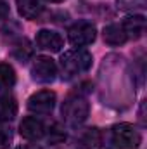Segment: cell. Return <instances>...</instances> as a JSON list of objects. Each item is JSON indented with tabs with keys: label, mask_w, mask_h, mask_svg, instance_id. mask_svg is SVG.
I'll return each mask as SVG.
<instances>
[{
	"label": "cell",
	"mask_w": 147,
	"mask_h": 149,
	"mask_svg": "<svg viewBox=\"0 0 147 149\" xmlns=\"http://www.w3.org/2000/svg\"><path fill=\"white\" fill-rule=\"evenodd\" d=\"M55 106V94L52 90H40L35 92L28 99V109L37 114H49Z\"/></svg>",
	"instance_id": "obj_6"
},
{
	"label": "cell",
	"mask_w": 147,
	"mask_h": 149,
	"mask_svg": "<svg viewBox=\"0 0 147 149\" xmlns=\"http://www.w3.org/2000/svg\"><path fill=\"white\" fill-rule=\"evenodd\" d=\"M102 37H104V42L106 43H109L112 47H118V45H123L128 38L125 35V31H123V28H121V24H107L106 28H104V31H102Z\"/></svg>",
	"instance_id": "obj_12"
},
{
	"label": "cell",
	"mask_w": 147,
	"mask_h": 149,
	"mask_svg": "<svg viewBox=\"0 0 147 149\" xmlns=\"http://www.w3.org/2000/svg\"><path fill=\"white\" fill-rule=\"evenodd\" d=\"M19 134H21V137H24L28 141H38L47 134V128H45V123L42 120H38L35 116H28L21 121Z\"/></svg>",
	"instance_id": "obj_8"
},
{
	"label": "cell",
	"mask_w": 147,
	"mask_h": 149,
	"mask_svg": "<svg viewBox=\"0 0 147 149\" xmlns=\"http://www.w3.org/2000/svg\"><path fill=\"white\" fill-rule=\"evenodd\" d=\"M31 76L38 83H52L55 80V76H57V66L50 57L40 56L37 59H33Z\"/></svg>",
	"instance_id": "obj_5"
},
{
	"label": "cell",
	"mask_w": 147,
	"mask_h": 149,
	"mask_svg": "<svg viewBox=\"0 0 147 149\" xmlns=\"http://www.w3.org/2000/svg\"><path fill=\"white\" fill-rule=\"evenodd\" d=\"M16 83V71L10 64L0 63V90H9Z\"/></svg>",
	"instance_id": "obj_14"
},
{
	"label": "cell",
	"mask_w": 147,
	"mask_h": 149,
	"mask_svg": "<svg viewBox=\"0 0 147 149\" xmlns=\"http://www.w3.org/2000/svg\"><path fill=\"white\" fill-rule=\"evenodd\" d=\"M38 49L47 50V52H59L64 45V38L61 37L57 31L54 30H40L35 38Z\"/></svg>",
	"instance_id": "obj_7"
},
{
	"label": "cell",
	"mask_w": 147,
	"mask_h": 149,
	"mask_svg": "<svg viewBox=\"0 0 147 149\" xmlns=\"http://www.w3.org/2000/svg\"><path fill=\"white\" fill-rule=\"evenodd\" d=\"M95 38H97V30L88 21L74 23L73 26L68 30V40L76 49H81V47H87V45L94 43Z\"/></svg>",
	"instance_id": "obj_4"
},
{
	"label": "cell",
	"mask_w": 147,
	"mask_h": 149,
	"mask_svg": "<svg viewBox=\"0 0 147 149\" xmlns=\"http://www.w3.org/2000/svg\"><path fill=\"white\" fill-rule=\"evenodd\" d=\"M12 56H14L17 61L24 63L28 57L33 56V47L30 45V42H28L26 38H21V40L14 45V49H12Z\"/></svg>",
	"instance_id": "obj_15"
},
{
	"label": "cell",
	"mask_w": 147,
	"mask_h": 149,
	"mask_svg": "<svg viewBox=\"0 0 147 149\" xmlns=\"http://www.w3.org/2000/svg\"><path fill=\"white\" fill-rule=\"evenodd\" d=\"M16 149H40V148H37V146H31V144H24V146H19V148H16Z\"/></svg>",
	"instance_id": "obj_19"
},
{
	"label": "cell",
	"mask_w": 147,
	"mask_h": 149,
	"mask_svg": "<svg viewBox=\"0 0 147 149\" xmlns=\"http://www.w3.org/2000/svg\"><path fill=\"white\" fill-rule=\"evenodd\" d=\"M121 28H123L126 38L137 40V38H140L144 35V30H146V17H144L142 14L128 16V17H125V21L121 23Z\"/></svg>",
	"instance_id": "obj_9"
},
{
	"label": "cell",
	"mask_w": 147,
	"mask_h": 149,
	"mask_svg": "<svg viewBox=\"0 0 147 149\" xmlns=\"http://www.w3.org/2000/svg\"><path fill=\"white\" fill-rule=\"evenodd\" d=\"M45 9L43 0H17V12L24 19H37Z\"/></svg>",
	"instance_id": "obj_10"
},
{
	"label": "cell",
	"mask_w": 147,
	"mask_h": 149,
	"mask_svg": "<svg viewBox=\"0 0 147 149\" xmlns=\"http://www.w3.org/2000/svg\"><path fill=\"white\" fill-rule=\"evenodd\" d=\"M142 137L130 123H118L111 128V144L114 149H139Z\"/></svg>",
	"instance_id": "obj_2"
},
{
	"label": "cell",
	"mask_w": 147,
	"mask_h": 149,
	"mask_svg": "<svg viewBox=\"0 0 147 149\" xmlns=\"http://www.w3.org/2000/svg\"><path fill=\"white\" fill-rule=\"evenodd\" d=\"M92 54L83 49H73L61 56V71L66 80L74 78L76 74H81L90 70L92 66Z\"/></svg>",
	"instance_id": "obj_1"
},
{
	"label": "cell",
	"mask_w": 147,
	"mask_h": 149,
	"mask_svg": "<svg viewBox=\"0 0 147 149\" xmlns=\"http://www.w3.org/2000/svg\"><path fill=\"white\" fill-rule=\"evenodd\" d=\"M43 2H50V3H61V2H64V0H43Z\"/></svg>",
	"instance_id": "obj_20"
},
{
	"label": "cell",
	"mask_w": 147,
	"mask_h": 149,
	"mask_svg": "<svg viewBox=\"0 0 147 149\" xmlns=\"http://www.w3.org/2000/svg\"><path fill=\"white\" fill-rule=\"evenodd\" d=\"M102 148V134L99 128H87L80 141H78V149H101Z\"/></svg>",
	"instance_id": "obj_11"
},
{
	"label": "cell",
	"mask_w": 147,
	"mask_h": 149,
	"mask_svg": "<svg viewBox=\"0 0 147 149\" xmlns=\"http://www.w3.org/2000/svg\"><path fill=\"white\" fill-rule=\"evenodd\" d=\"M88 113H90V104L88 101L80 95V94H73L69 95L64 104H62V116L64 120L71 125V127H78L81 125L87 118H88Z\"/></svg>",
	"instance_id": "obj_3"
},
{
	"label": "cell",
	"mask_w": 147,
	"mask_h": 149,
	"mask_svg": "<svg viewBox=\"0 0 147 149\" xmlns=\"http://www.w3.org/2000/svg\"><path fill=\"white\" fill-rule=\"evenodd\" d=\"M17 116V102L12 95L0 97V121H10Z\"/></svg>",
	"instance_id": "obj_13"
},
{
	"label": "cell",
	"mask_w": 147,
	"mask_h": 149,
	"mask_svg": "<svg viewBox=\"0 0 147 149\" xmlns=\"http://www.w3.org/2000/svg\"><path fill=\"white\" fill-rule=\"evenodd\" d=\"M147 0H116L118 9L121 10H135V9H144Z\"/></svg>",
	"instance_id": "obj_16"
},
{
	"label": "cell",
	"mask_w": 147,
	"mask_h": 149,
	"mask_svg": "<svg viewBox=\"0 0 147 149\" xmlns=\"http://www.w3.org/2000/svg\"><path fill=\"white\" fill-rule=\"evenodd\" d=\"M7 16H9V5H7L3 0H0V21L5 19Z\"/></svg>",
	"instance_id": "obj_18"
},
{
	"label": "cell",
	"mask_w": 147,
	"mask_h": 149,
	"mask_svg": "<svg viewBox=\"0 0 147 149\" xmlns=\"http://www.w3.org/2000/svg\"><path fill=\"white\" fill-rule=\"evenodd\" d=\"M10 148V132L5 127H0V149Z\"/></svg>",
	"instance_id": "obj_17"
}]
</instances>
